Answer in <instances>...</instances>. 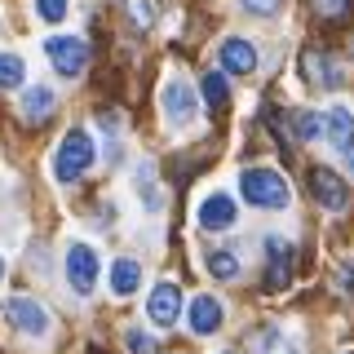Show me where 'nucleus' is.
Listing matches in <instances>:
<instances>
[{"label": "nucleus", "mask_w": 354, "mask_h": 354, "mask_svg": "<svg viewBox=\"0 0 354 354\" xmlns=\"http://www.w3.org/2000/svg\"><path fill=\"white\" fill-rule=\"evenodd\" d=\"M66 283H71L80 297L93 292V283H97V252L88 248V243H71V248H66Z\"/></svg>", "instance_id": "20e7f679"}, {"label": "nucleus", "mask_w": 354, "mask_h": 354, "mask_svg": "<svg viewBox=\"0 0 354 354\" xmlns=\"http://www.w3.org/2000/svg\"><path fill=\"white\" fill-rule=\"evenodd\" d=\"M36 14L44 22H62L66 18V0H36Z\"/></svg>", "instance_id": "b1692460"}, {"label": "nucleus", "mask_w": 354, "mask_h": 354, "mask_svg": "<svg viewBox=\"0 0 354 354\" xmlns=\"http://www.w3.org/2000/svg\"><path fill=\"white\" fill-rule=\"evenodd\" d=\"M350 354H354V350H350Z\"/></svg>", "instance_id": "c85d7f7f"}, {"label": "nucleus", "mask_w": 354, "mask_h": 354, "mask_svg": "<svg viewBox=\"0 0 354 354\" xmlns=\"http://www.w3.org/2000/svg\"><path fill=\"white\" fill-rule=\"evenodd\" d=\"M142 288V266L133 261V257H120V261H111V292L115 297H133Z\"/></svg>", "instance_id": "4468645a"}, {"label": "nucleus", "mask_w": 354, "mask_h": 354, "mask_svg": "<svg viewBox=\"0 0 354 354\" xmlns=\"http://www.w3.org/2000/svg\"><path fill=\"white\" fill-rule=\"evenodd\" d=\"M346 155H350V169H354V147H350V151H346Z\"/></svg>", "instance_id": "bb28decb"}, {"label": "nucleus", "mask_w": 354, "mask_h": 354, "mask_svg": "<svg viewBox=\"0 0 354 354\" xmlns=\"http://www.w3.org/2000/svg\"><path fill=\"white\" fill-rule=\"evenodd\" d=\"M88 164H93V138H88L84 129H71L62 138L58 155H53V177H58V182H80L88 173Z\"/></svg>", "instance_id": "f03ea898"}, {"label": "nucleus", "mask_w": 354, "mask_h": 354, "mask_svg": "<svg viewBox=\"0 0 354 354\" xmlns=\"http://www.w3.org/2000/svg\"><path fill=\"white\" fill-rule=\"evenodd\" d=\"M332 58H315V53H310V80L315 84H324V88H337L341 84V71L337 66H328Z\"/></svg>", "instance_id": "a211bd4d"}, {"label": "nucleus", "mask_w": 354, "mask_h": 354, "mask_svg": "<svg viewBox=\"0 0 354 354\" xmlns=\"http://www.w3.org/2000/svg\"><path fill=\"white\" fill-rule=\"evenodd\" d=\"M5 319L18 332H27V337H44V332H49V310L40 301H31V297H14V301L5 306Z\"/></svg>", "instance_id": "39448f33"}, {"label": "nucleus", "mask_w": 354, "mask_h": 354, "mask_svg": "<svg viewBox=\"0 0 354 354\" xmlns=\"http://www.w3.org/2000/svg\"><path fill=\"white\" fill-rule=\"evenodd\" d=\"M22 84V58L18 53H0V88H18Z\"/></svg>", "instance_id": "6ab92c4d"}, {"label": "nucleus", "mask_w": 354, "mask_h": 354, "mask_svg": "<svg viewBox=\"0 0 354 354\" xmlns=\"http://www.w3.org/2000/svg\"><path fill=\"white\" fill-rule=\"evenodd\" d=\"M239 191H243V199H248L252 208H266V213H279V208L292 204V186L283 182V173L261 169V164L239 173Z\"/></svg>", "instance_id": "f257e3e1"}, {"label": "nucleus", "mask_w": 354, "mask_h": 354, "mask_svg": "<svg viewBox=\"0 0 354 354\" xmlns=\"http://www.w3.org/2000/svg\"><path fill=\"white\" fill-rule=\"evenodd\" d=\"M129 18H133V27H138V31H151V22H155L151 0H129Z\"/></svg>", "instance_id": "5701e85b"}, {"label": "nucleus", "mask_w": 354, "mask_h": 354, "mask_svg": "<svg viewBox=\"0 0 354 354\" xmlns=\"http://www.w3.org/2000/svg\"><path fill=\"white\" fill-rule=\"evenodd\" d=\"M315 9H319V18H328V22H341V18H350L354 0H315Z\"/></svg>", "instance_id": "4be33fe9"}, {"label": "nucleus", "mask_w": 354, "mask_h": 354, "mask_svg": "<svg viewBox=\"0 0 354 354\" xmlns=\"http://www.w3.org/2000/svg\"><path fill=\"white\" fill-rule=\"evenodd\" d=\"M177 310H182V292L177 283H155L151 288V301H147V315L155 328H173L177 324Z\"/></svg>", "instance_id": "0eeeda50"}, {"label": "nucleus", "mask_w": 354, "mask_h": 354, "mask_svg": "<svg viewBox=\"0 0 354 354\" xmlns=\"http://www.w3.org/2000/svg\"><path fill=\"white\" fill-rule=\"evenodd\" d=\"M257 354H292V350H288L279 328H266V332H257Z\"/></svg>", "instance_id": "aec40b11"}, {"label": "nucleus", "mask_w": 354, "mask_h": 354, "mask_svg": "<svg viewBox=\"0 0 354 354\" xmlns=\"http://www.w3.org/2000/svg\"><path fill=\"white\" fill-rule=\"evenodd\" d=\"M243 9H248V14L270 18V14H279V9H283V0H243Z\"/></svg>", "instance_id": "393cba45"}, {"label": "nucleus", "mask_w": 354, "mask_h": 354, "mask_svg": "<svg viewBox=\"0 0 354 354\" xmlns=\"http://www.w3.org/2000/svg\"><path fill=\"white\" fill-rule=\"evenodd\" d=\"M221 319H226V315H221L217 297H195V301H191V332H195V337H213V332L221 328Z\"/></svg>", "instance_id": "9b49d317"}, {"label": "nucleus", "mask_w": 354, "mask_h": 354, "mask_svg": "<svg viewBox=\"0 0 354 354\" xmlns=\"http://www.w3.org/2000/svg\"><path fill=\"white\" fill-rule=\"evenodd\" d=\"M129 350H133V354H155V341L147 337V332L133 328V332H129Z\"/></svg>", "instance_id": "a878e982"}, {"label": "nucleus", "mask_w": 354, "mask_h": 354, "mask_svg": "<svg viewBox=\"0 0 354 354\" xmlns=\"http://www.w3.org/2000/svg\"><path fill=\"white\" fill-rule=\"evenodd\" d=\"M310 191H315V199L328 208V213H346L350 191H346V182H341L332 169H324V164H319V169L310 173Z\"/></svg>", "instance_id": "423d86ee"}, {"label": "nucleus", "mask_w": 354, "mask_h": 354, "mask_svg": "<svg viewBox=\"0 0 354 354\" xmlns=\"http://www.w3.org/2000/svg\"><path fill=\"white\" fill-rule=\"evenodd\" d=\"M226 354H230V350H226Z\"/></svg>", "instance_id": "c756f323"}, {"label": "nucleus", "mask_w": 354, "mask_h": 354, "mask_svg": "<svg viewBox=\"0 0 354 354\" xmlns=\"http://www.w3.org/2000/svg\"><path fill=\"white\" fill-rule=\"evenodd\" d=\"M53 106H58V93H53V88H44V84L27 88V97H22V115H27L31 124L49 120V115H53Z\"/></svg>", "instance_id": "2eb2a0df"}, {"label": "nucleus", "mask_w": 354, "mask_h": 354, "mask_svg": "<svg viewBox=\"0 0 354 354\" xmlns=\"http://www.w3.org/2000/svg\"><path fill=\"white\" fill-rule=\"evenodd\" d=\"M164 111H169L173 124H191L195 120V93L186 80H169L164 84Z\"/></svg>", "instance_id": "9d476101"}, {"label": "nucleus", "mask_w": 354, "mask_h": 354, "mask_svg": "<svg viewBox=\"0 0 354 354\" xmlns=\"http://www.w3.org/2000/svg\"><path fill=\"white\" fill-rule=\"evenodd\" d=\"M204 102L213 106V111H226L230 84H226V75H221V71H208V75H204Z\"/></svg>", "instance_id": "dca6fc26"}, {"label": "nucleus", "mask_w": 354, "mask_h": 354, "mask_svg": "<svg viewBox=\"0 0 354 354\" xmlns=\"http://www.w3.org/2000/svg\"><path fill=\"white\" fill-rule=\"evenodd\" d=\"M44 53L53 58V66H58L62 75H80L88 66V44L80 36H49L44 40Z\"/></svg>", "instance_id": "7ed1b4c3"}, {"label": "nucleus", "mask_w": 354, "mask_h": 354, "mask_svg": "<svg viewBox=\"0 0 354 354\" xmlns=\"http://www.w3.org/2000/svg\"><path fill=\"white\" fill-rule=\"evenodd\" d=\"M324 133H328V142L337 151H350L354 147V115L346 106H332L328 115H324Z\"/></svg>", "instance_id": "ddd939ff"}, {"label": "nucleus", "mask_w": 354, "mask_h": 354, "mask_svg": "<svg viewBox=\"0 0 354 354\" xmlns=\"http://www.w3.org/2000/svg\"><path fill=\"white\" fill-rule=\"evenodd\" d=\"M292 129H297V138H301V142H310V138H319L324 120H319L315 111H297V115H292Z\"/></svg>", "instance_id": "412c9836"}, {"label": "nucleus", "mask_w": 354, "mask_h": 354, "mask_svg": "<svg viewBox=\"0 0 354 354\" xmlns=\"http://www.w3.org/2000/svg\"><path fill=\"white\" fill-rule=\"evenodd\" d=\"M0 279H5V261H0Z\"/></svg>", "instance_id": "cd10ccee"}, {"label": "nucleus", "mask_w": 354, "mask_h": 354, "mask_svg": "<svg viewBox=\"0 0 354 354\" xmlns=\"http://www.w3.org/2000/svg\"><path fill=\"white\" fill-rule=\"evenodd\" d=\"M217 62H221V71H230V75H248L252 66H257V49H252L248 40L230 36V40H221V49H217Z\"/></svg>", "instance_id": "1a4fd4ad"}, {"label": "nucleus", "mask_w": 354, "mask_h": 354, "mask_svg": "<svg viewBox=\"0 0 354 354\" xmlns=\"http://www.w3.org/2000/svg\"><path fill=\"white\" fill-rule=\"evenodd\" d=\"M208 270H213L217 279H235V274H239V257L230 248H213V252H208Z\"/></svg>", "instance_id": "f3484780"}, {"label": "nucleus", "mask_w": 354, "mask_h": 354, "mask_svg": "<svg viewBox=\"0 0 354 354\" xmlns=\"http://www.w3.org/2000/svg\"><path fill=\"white\" fill-rule=\"evenodd\" d=\"M235 217H239V208H235V199L230 195H208L204 204H199V226L204 230H230L235 226Z\"/></svg>", "instance_id": "6e6552de"}, {"label": "nucleus", "mask_w": 354, "mask_h": 354, "mask_svg": "<svg viewBox=\"0 0 354 354\" xmlns=\"http://www.w3.org/2000/svg\"><path fill=\"white\" fill-rule=\"evenodd\" d=\"M266 257H270V279H266V288H283L292 279V248L279 235H270L266 239Z\"/></svg>", "instance_id": "f8f14e48"}]
</instances>
